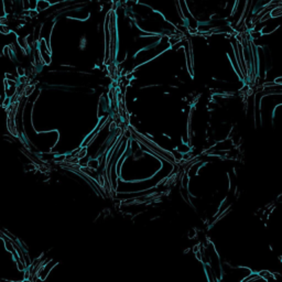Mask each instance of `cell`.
<instances>
[{
	"mask_svg": "<svg viewBox=\"0 0 282 282\" xmlns=\"http://www.w3.org/2000/svg\"><path fill=\"white\" fill-rule=\"evenodd\" d=\"M50 2L49 1H47V0H39V1H37V11L39 12V11H43V10H45V9H47V8L50 7Z\"/></svg>",
	"mask_w": 282,
	"mask_h": 282,
	"instance_id": "1",
	"label": "cell"
},
{
	"mask_svg": "<svg viewBox=\"0 0 282 282\" xmlns=\"http://www.w3.org/2000/svg\"><path fill=\"white\" fill-rule=\"evenodd\" d=\"M0 32L2 33V34H9L10 33L9 27L6 26V24H0Z\"/></svg>",
	"mask_w": 282,
	"mask_h": 282,
	"instance_id": "2",
	"label": "cell"
}]
</instances>
